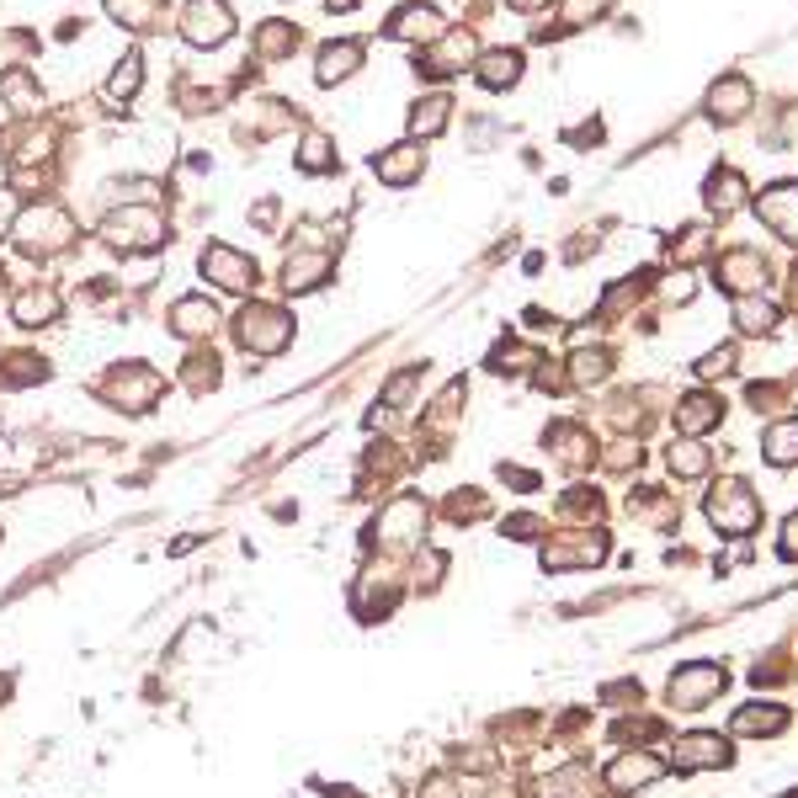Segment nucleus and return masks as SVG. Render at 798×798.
Instances as JSON below:
<instances>
[{
  "mask_svg": "<svg viewBox=\"0 0 798 798\" xmlns=\"http://www.w3.org/2000/svg\"><path fill=\"white\" fill-rule=\"evenodd\" d=\"M11 230H16V245H22L27 256H59V250L75 245V219H70L64 208H54V202L16 213Z\"/></svg>",
  "mask_w": 798,
  "mask_h": 798,
  "instance_id": "obj_1",
  "label": "nucleus"
},
{
  "mask_svg": "<svg viewBox=\"0 0 798 798\" xmlns=\"http://www.w3.org/2000/svg\"><path fill=\"white\" fill-rule=\"evenodd\" d=\"M235 341L256 357H278L282 347L293 341V315L278 304H245L235 319Z\"/></svg>",
  "mask_w": 798,
  "mask_h": 798,
  "instance_id": "obj_2",
  "label": "nucleus"
},
{
  "mask_svg": "<svg viewBox=\"0 0 798 798\" xmlns=\"http://www.w3.org/2000/svg\"><path fill=\"white\" fill-rule=\"evenodd\" d=\"M102 239L113 250H122V256H150V250L165 245V219L155 208H118V213H107Z\"/></svg>",
  "mask_w": 798,
  "mask_h": 798,
  "instance_id": "obj_3",
  "label": "nucleus"
},
{
  "mask_svg": "<svg viewBox=\"0 0 798 798\" xmlns=\"http://www.w3.org/2000/svg\"><path fill=\"white\" fill-rule=\"evenodd\" d=\"M96 395L107 399V404H118V410H150L160 395H165V378H160L155 367H144V362H118V367H107V378H102V389Z\"/></svg>",
  "mask_w": 798,
  "mask_h": 798,
  "instance_id": "obj_4",
  "label": "nucleus"
},
{
  "mask_svg": "<svg viewBox=\"0 0 798 798\" xmlns=\"http://www.w3.org/2000/svg\"><path fill=\"white\" fill-rule=\"evenodd\" d=\"M181 38L192 48H219V43L235 38V11L230 0H192L181 11Z\"/></svg>",
  "mask_w": 798,
  "mask_h": 798,
  "instance_id": "obj_5",
  "label": "nucleus"
},
{
  "mask_svg": "<svg viewBox=\"0 0 798 798\" xmlns=\"http://www.w3.org/2000/svg\"><path fill=\"white\" fill-rule=\"evenodd\" d=\"M708 517H714L718 532H735V538H746L751 527L761 521V506H756V495L740 484V479H724L714 495H708Z\"/></svg>",
  "mask_w": 798,
  "mask_h": 798,
  "instance_id": "obj_6",
  "label": "nucleus"
},
{
  "mask_svg": "<svg viewBox=\"0 0 798 798\" xmlns=\"http://www.w3.org/2000/svg\"><path fill=\"white\" fill-rule=\"evenodd\" d=\"M202 278L213 282V287H224V293H250L256 287V261L235 250V245H202Z\"/></svg>",
  "mask_w": 798,
  "mask_h": 798,
  "instance_id": "obj_7",
  "label": "nucleus"
},
{
  "mask_svg": "<svg viewBox=\"0 0 798 798\" xmlns=\"http://www.w3.org/2000/svg\"><path fill=\"white\" fill-rule=\"evenodd\" d=\"M718 287H729L735 298L761 293V287H766V261H761V250H751V245L724 250V256H718Z\"/></svg>",
  "mask_w": 798,
  "mask_h": 798,
  "instance_id": "obj_8",
  "label": "nucleus"
},
{
  "mask_svg": "<svg viewBox=\"0 0 798 798\" xmlns=\"http://www.w3.org/2000/svg\"><path fill=\"white\" fill-rule=\"evenodd\" d=\"M718 692H724V671L708 666V660L681 666L677 677H671V703H677V708H703V703H714Z\"/></svg>",
  "mask_w": 798,
  "mask_h": 798,
  "instance_id": "obj_9",
  "label": "nucleus"
},
{
  "mask_svg": "<svg viewBox=\"0 0 798 798\" xmlns=\"http://www.w3.org/2000/svg\"><path fill=\"white\" fill-rule=\"evenodd\" d=\"M421 527H426V506H421L415 495H399V501H389V506L378 512V538H384V543H415Z\"/></svg>",
  "mask_w": 798,
  "mask_h": 798,
  "instance_id": "obj_10",
  "label": "nucleus"
},
{
  "mask_svg": "<svg viewBox=\"0 0 798 798\" xmlns=\"http://www.w3.org/2000/svg\"><path fill=\"white\" fill-rule=\"evenodd\" d=\"M469 59H474V33L469 27H447L437 48L421 59V75H458V70H469Z\"/></svg>",
  "mask_w": 798,
  "mask_h": 798,
  "instance_id": "obj_11",
  "label": "nucleus"
},
{
  "mask_svg": "<svg viewBox=\"0 0 798 798\" xmlns=\"http://www.w3.org/2000/svg\"><path fill=\"white\" fill-rule=\"evenodd\" d=\"M761 224H772L783 239H798V181H777L756 198Z\"/></svg>",
  "mask_w": 798,
  "mask_h": 798,
  "instance_id": "obj_12",
  "label": "nucleus"
},
{
  "mask_svg": "<svg viewBox=\"0 0 798 798\" xmlns=\"http://www.w3.org/2000/svg\"><path fill=\"white\" fill-rule=\"evenodd\" d=\"M384 33L399 43H426V38H442L447 22H442L437 5H404V11H395V16L384 22Z\"/></svg>",
  "mask_w": 798,
  "mask_h": 798,
  "instance_id": "obj_13",
  "label": "nucleus"
},
{
  "mask_svg": "<svg viewBox=\"0 0 798 798\" xmlns=\"http://www.w3.org/2000/svg\"><path fill=\"white\" fill-rule=\"evenodd\" d=\"M373 171L384 176V187H410V181L426 171V150H421V139H410V144H395V150L373 155Z\"/></svg>",
  "mask_w": 798,
  "mask_h": 798,
  "instance_id": "obj_14",
  "label": "nucleus"
},
{
  "mask_svg": "<svg viewBox=\"0 0 798 798\" xmlns=\"http://www.w3.org/2000/svg\"><path fill=\"white\" fill-rule=\"evenodd\" d=\"M213 330H219V304L213 298H181L171 309V336H181V341H202Z\"/></svg>",
  "mask_w": 798,
  "mask_h": 798,
  "instance_id": "obj_15",
  "label": "nucleus"
},
{
  "mask_svg": "<svg viewBox=\"0 0 798 798\" xmlns=\"http://www.w3.org/2000/svg\"><path fill=\"white\" fill-rule=\"evenodd\" d=\"M660 772H666V761L660 756H649V751H629V756H618L612 766H607V783L623 788V794H634V788H649Z\"/></svg>",
  "mask_w": 798,
  "mask_h": 798,
  "instance_id": "obj_16",
  "label": "nucleus"
},
{
  "mask_svg": "<svg viewBox=\"0 0 798 798\" xmlns=\"http://www.w3.org/2000/svg\"><path fill=\"white\" fill-rule=\"evenodd\" d=\"M357 70H362V43L341 38V43H325V48H319V64H315L319 85H336V80L357 75Z\"/></svg>",
  "mask_w": 798,
  "mask_h": 798,
  "instance_id": "obj_17",
  "label": "nucleus"
},
{
  "mask_svg": "<svg viewBox=\"0 0 798 798\" xmlns=\"http://www.w3.org/2000/svg\"><path fill=\"white\" fill-rule=\"evenodd\" d=\"M746 113H751V85L740 75L718 80L714 91H708V118L714 122H740Z\"/></svg>",
  "mask_w": 798,
  "mask_h": 798,
  "instance_id": "obj_18",
  "label": "nucleus"
},
{
  "mask_svg": "<svg viewBox=\"0 0 798 798\" xmlns=\"http://www.w3.org/2000/svg\"><path fill=\"white\" fill-rule=\"evenodd\" d=\"M325 272H330V256H325V250H287L282 287H287V293H309V287L325 282Z\"/></svg>",
  "mask_w": 798,
  "mask_h": 798,
  "instance_id": "obj_19",
  "label": "nucleus"
},
{
  "mask_svg": "<svg viewBox=\"0 0 798 798\" xmlns=\"http://www.w3.org/2000/svg\"><path fill=\"white\" fill-rule=\"evenodd\" d=\"M474 75H479L484 91H506V85H517L521 80V54L517 48H490V54L474 64Z\"/></svg>",
  "mask_w": 798,
  "mask_h": 798,
  "instance_id": "obj_20",
  "label": "nucleus"
},
{
  "mask_svg": "<svg viewBox=\"0 0 798 798\" xmlns=\"http://www.w3.org/2000/svg\"><path fill=\"white\" fill-rule=\"evenodd\" d=\"M11 315H16V325L38 330V325H48V319L59 315V293H54V287H43V282H33V287H22V293H16Z\"/></svg>",
  "mask_w": 798,
  "mask_h": 798,
  "instance_id": "obj_21",
  "label": "nucleus"
},
{
  "mask_svg": "<svg viewBox=\"0 0 798 798\" xmlns=\"http://www.w3.org/2000/svg\"><path fill=\"white\" fill-rule=\"evenodd\" d=\"M293 48H298V27H293V22L267 16V22L256 27V59H272V64H278V59H287Z\"/></svg>",
  "mask_w": 798,
  "mask_h": 798,
  "instance_id": "obj_22",
  "label": "nucleus"
},
{
  "mask_svg": "<svg viewBox=\"0 0 798 798\" xmlns=\"http://www.w3.org/2000/svg\"><path fill=\"white\" fill-rule=\"evenodd\" d=\"M718 415H724V399H714V395H686L677 404V426L686 432V437H697V432L718 426Z\"/></svg>",
  "mask_w": 798,
  "mask_h": 798,
  "instance_id": "obj_23",
  "label": "nucleus"
},
{
  "mask_svg": "<svg viewBox=\"0 0 798 798\" xmlns=\"http://www.w3.org/2000/svg\"><path fill=\"white\" fill-rule=\"evenodd\" d=\"M724 761H729V746H724L718 735H686L677 746L681 772H692V766H724Z\"/></svg>",
  "mask_w": 798,
  "mask_h": 798,
  "instance_id": "obj_24",
  "label": "nucleus"
},
{
  "mask_svg": "<svg viewBox=\"0 0 798 798\" xmlns=\"http://www.w3.org/2000/svg\"><path fill=\"white\" fill-rule=\"evenodd\" d=\"M447 118H453V96H421L415 107H410V133L415 139H432V133H442L447 128Z\"/></svg>",
  "mask_w": 798,
  "mask_h": 798,
  "instance_id": "obj_25",
  "label": "nucleus"
},
{
  "mask_svg": "<svg viewBox=\"0 0 798 798\" xmlns=\"http://www.w3.org/2000/svg\"><path fill=\"white\" fill-rule=\"evenodd\" d=\"M783 724H788V714H783L777 703H751V708H740V714H735L729 729H735V735H777Z\"/></svg>",
  "mask_w": 798,
  "mask_h": 798,
  "instance_id": "obj_26",
  "label": "nucleus"
},
{
  "mask_svg": "<svg viewBox=\"0 0 798 798\" xmlns=\"http://www.w3.org/2000/svg\"><path fill=\"white\" fill-rule=\"evenodd\" d=\"M0 102L11 107V113H33L43 96H38V80L27 75V70H5L0 75Z\"/></svg>",
  "mask_w": 798,
  "mask_h": 798,
  "instance_id": "obj_27",
  "label": "nucleus"
},
{
  "mask_svg": "<svg viewBox=\"0 0 798 798\" xmlns=\"http://www.w3.org/2000/svg\"><path fill=\"white\" fill-rule=\"evenodd\" d=\"M761 453H766L772 469H794L798 463V421H777V426L766 432V447H761Z\"/></svg>",
  "mask_w": 798,
  "mask_h": 798,
  "instance_id": "obj_28",
  "label": "nucleus"
},
{
  "mask_svg": "<svg viewBox=\"0 0 798 798\" xmlns=\"http://www.w3.org/2000/svg\"><path fill=\"white\" fill-rule=\"evenodd\" d=\"M48 378V362L33 357V352H11L0 362V389H22V384H38Z\"/></svg>",
  "mask_w": 798,
  "mask_h": 798,
  "instance_id": "obj_29",
  "label": "nucleus"
},
{
  "mask_svg": "<svg viewBox=\"0 0 798 798\" xmlns=\"http://www.w3.org/2000/svg\"><path fill=\"white\" fill-rule=\"evenodd\" d=\"M703 198H708V208H714V213H735V208L746 202V181H740L735 171H714Z\"/></svg>",
  "mask_w": 798,
  "mask_h": 798,
  "instance_id": "obj_30",
  "label": "nucleus"
},
{
  "mask_svg": "<svg viewBox=\"0 0 798 798\" xmlns=\"http://www.w3.org/2000/svg\"><path fill=\"white\" fill-rule=\"evenodd\" d=\"M772 325H777V309H772L766 298H756V293L740 298V309H735V330H740V336H766Z\"/></svg>",
  "mask_w": 798,
  "mask_h": 798,
  "instance_id": "obj_31",
  "label": "nucleus"
},
{
  "mask_svg": "<svg viewBox=\"0 0 798 798\" xmlns=\"http://www.w3.org/2000/svg\"><path fill=\"white\" fill-rule=\"evenodd\" d=\"M298 171H304V176H325V171H336V144H330V139H325V133H309V139H304V144H298Z\"/></svg>",
  "mask_w": 798,
  "mask_h": 798,
  "instance_id": "obj_32",
  "label": "nucleus"
},
{
  "mask_svg": "<svg viewBox=\"0 0 798 798\" xmlns=\"http://www.w3.org/2000/svg\"><path fill=\"white\" fill-rule=\"evenodd\" d=\"M139 85H144V54H122L118 70H113V80H107V96L122 102V96H133Z\"/></svg>",
  "mask_w": 798,
  "mask_h": 798,
  "instance_id": "obj_33",
  "label": "nucleus"
},
{
  "mask_svg": "<svg viewBox=\"0 0 798 798\" xmlns=\"http://www.w3.org/2000/svg\"><path fill=\"white\" fill-rule=\"evenodd\" d=\"M597 788H591V777L580 772V766H570V772H559V777H549L543 783V798H591Z\"/></svg>",
  "mask_w": 798,
  "mask_h": 798,
  "instance_id": "obj_34",
  "label": "nucleus"
},
{
  "mask_svg": "<svg viewBox=\"0 0 798 798\" xmlns=\"http://www.w3.org/2000/svg\"><path fill=\"white\" fill-rule=\"evenodd\" d=\"M570 373H575V384H580V389H591V384H601V378L612 373V357H607V352H575Z\"/></svg>",
  "mask_w": 798,
  "mask_h": 798,
  "instance_id": "obj_35",
  "label": "nucleus"
},
{
  "mask_svg": "<svg viewBox=\"0 0 798 798\" xmlns=\"http://www.w3.org/2000/svg\"><path fill=\"white\" fill-rule=\"evenodd\" d=\"M181 384H187L192 395H208V389L219 384V362L208 357V352H198V357H192L187 367H181Z\"/></svg>",
  "mask_w": 798,
  "mask_h": 798,
  "instance_id": "obj_36",
  "label": "nucleus"
},
{
  "mask_svg": "<svg viewBox=\"0 0 798 798\" xmlns=\"http://www.w3.org/2000/svg\"><path fill=\"white\" fill-rule=\"evenodd\" d=\"M708 245H714V230H703V224H692L686 235H677V261H697V256H708Z\"/></svg>",
  "mask_w": 798,
  "mask_h": 798,
  "instance_id": "obj_37",
  "label": "nucleus"
},
{
  "mask_svg": "<svg viewBox=\"0 0 798 798\" xmlns=\"http://www.w3.org/2000/svg\"><path fill=\"white\" fill-rule=\"evenodd\" d=\"M107 11L118 22H133V27H150L155 22V0H107Z\"/></svg>",
  "mask_w": 798,
  "mask_h": 798,
  "instance_id": "obj_38",
  "label": "nucleus"
},
{
  "mask_svg": "<svg viewBox=\"0 0 798 798\" xmlns=\"http://www.w3.org/2000/svg\"><path fill=\"white\" fill-rule=\"evenodd\" d=\"M671 469H677V474H703V469H708V453H703L697 442H677V447H671Z\"/></svg>",
  "mask_w": 798,
  "mask_h": 798,
  "instance_id": "obj_39",
  "label": "nucleus"
},
{
  "mask_svg": "<svg viewBox=\"0 0 798 798\" xmlns=\"http://www.w3.org/2000/svg\"><path fill=\"white\" fill-rule=\"evenodd\" d=\"M415 384H421V367H404V373H395V378H389V399H395V404H410Z\"/></svg>",
  "mask_w": 798,
  "mask_h": 798,
  "instance_id": "obj_40",
  "label": "nucleus"
},
{
  "mask_svg": "<svg viewBox=\"0 0 798 798\" xmlns=\"http://www.w3.org/2000/svg\"><path fill=\"white\" fill-rule=\"evenodd\" d=\"M729 367H735V347H724V352H708V362H703L697 373H703V378H714V373H729Z\"/></svg>",
  "mask_w": 798,
  "mask_h": 798,
  "instance_id": "obj_41",
  "label": "nucleus"
},
{
  "mask_svg": "<svg viewBox=\"0 0 798 798\" xmlns=\"http://www.w3.org/2000/svg\"><path fill=\"white\" fill-rule=\"evenodd\" d=\"M421 798H463V794H458L453 777H432V783H421Z\"/></svg>",
  "mask_w": 798,
  "mask_h": 798,
  "instance_id": "obj_42",
  "label": "nucleus"
},
{
  "mask_svg": "<svg viewBox=\"0 0 798 798\" xmlns=\"http://www.w3.org/2000/svg\"><path fill=\"white\" fill-rule=\"evenodd\" d=\"M783 554H788V559H798V517L788 521V538H783Z\"/></svg>",
  "mask_w": 798,
  "mask_h": 798,
  "instance_id": "obj_43",
  "label": "nucleus"
},
{
  "mask_svg": "<svg viewBox=\"0 0 798 798\" xmlns=\"http://www.w3.org/2000/svg\"><path fill=\"white\" fill-rule=\"evenodd\" d=\"M5 224H16V213H11V198L0 192V235H5Z\"/></svg>",
  "mask_w": 798,
  "mask_h": 798,
  "instance_id": "obj_44",
  "label": "nucleus"
},
{
  "mask_svg": "<svg viewBox=\"0 0 798 798\" xmlns=\"http://www.w3.org/2000/svg\"><path fill=\"white\" fill-rule=\"evenodd\" d=\"M347 5H357V0H330V11H347Z\"/></svg>",
  "mask_w": 798,
  "mask_h": 798,
  "instance_id": "obj_45",
  "label": "nucleus"
},
{
  "mask_svg": "<svg viewBox=\"0 0 798 798\" xmlns=\"http://www.w3.org/2000/svg\"><path fill=\"white\" fill-rule=\"evenodd\" d=\"M788 395H794V404H798V378H794V389H788Z\"/></svg>",
  "mask_w": 798,
  "mask_h": 798,
  "instance_id": "obj_46",
  "label": "nucleus"
},
{
  "mask_svg": "<svg viewBox=\"0 0 798 798\" xmlns=\"http://www.w3.org/2000/svg\"><path fill=\"white\" fill-rule=\"evenodd\" d=\"M0 181H5V160H0Z\"/></svg>",
  "mask_w": 798,
  "mask_h": 798,
  "instance_id": "obj_47",
  "label": "nucleus"
},
{
  "mask_svg": "<svg viewBox=\"0 0 798 798\" xmlns=\"http://www.w3.org/2000/svg\"><path fill=\"white\" fill-rule=\"evenodd\" d=\"M0 697H5V681H0Z\"/></svg>",
  "mask_w": 798,
  "mask_h": 798,
  "instance_id": "obj_48",
  "label": "nucleus"
}]
</instances>
